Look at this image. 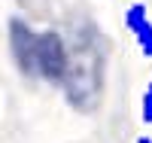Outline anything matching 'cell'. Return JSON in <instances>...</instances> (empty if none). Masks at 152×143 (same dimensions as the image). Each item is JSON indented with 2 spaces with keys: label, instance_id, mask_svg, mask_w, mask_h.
Masks as SVG:
<instances>
[{
  "label": "cell",
  "instance_id": "obj_3",
  "mask_svg": "<svg viewBox=\"0 0 152 143\" xmlns=\"http://www.w3.org/2000/svg\"><path fill=\"white\" fill-rule=\"evenodd\" d=\"M137 143H152V137H146V134H143V137H137Z\"/></svg>",
  "mask_w": 152,
  "mask_h": 143
},
{
  "label": "cell",
  "instance_id": "obj_4",
  "mask_svg": "<svg viewBox=\"0 0 152 143\" xmlns=\"http://www.w3.org/2000/svg\"><path fill=\"white\" fill-rule=\"evenodd\" d=\"M146 88H149V92H152V76H149V85H146Z\"/></svg>",
  "mask_w": 152,
  "mask_h": 143
},
{
  "label": "cell",
  "instance_id": "obj_2",
  "mask_svg": "<svg viewBox=\"0 0 152 143\" xmlns=\"http://www.w3.org/2000/svg\"><path fill=\"white\" fill-rule=\"evenodd\" d=\"M140 119L146 125H152V92H149V88L143 92V100H140Z\"/></svg>",
  "mask_w": 152,
  "mask_h": 143
},
{
  "label": "cell",
  "instance_id": "obj_1",
  "mask_svg": "<svg viewBox=\"0 0 152 143\" xmlns=\"http://www.w3.org/2000/svg\"><path fill=\"white\" fill-rule=\"evenodd\" d=\"M125 24L134 34L137 49L143 52V58H152V18L146 12V3H131L125 12Z\"/></svg>",
  "mask_w": 152,
  "mask_h": 143
}]
</instances>
